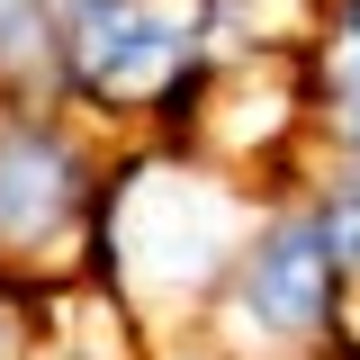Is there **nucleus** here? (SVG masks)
<instances>
[{
    "label": "nucleus",
    "instance_id": "3",
    "mask_svg": "<svg viewBox=\"0 0 360 360\" xmlns=\"http://www.w3.org/2000/svg\"><path fill=\"white\" fill-rule=\"evenodd\" d=\"M342 333H352V279L333 262L307 189L288 180L262 198L189 352L198 360H333Z\"/></svg>",
    "mask_w": 360,
    "mask_h": 360
},
{
    "label": "nucleus",
    "instance_id": "2",
    "mask_svg": "<svg viewBox=\"0 0 360 360\" xmlns=\"http://www.w3.org/2000/svg\"><path fill=\"white\" fill-rule=\"evenodd\" d=\"M243 37L234 0H45L37 90L108 144L180 135Z\"/></svg>",
    "mask_w": 360,
    "mask_h": 360
},
{
    "label": "nucleus",
    "instance_id": "7",
    "mask_svg": "<svg viewBox=\"0 0 360 360\" xmlns=\"http://www.w3.org/2000/svg\"><path fill=\"white\" fill-rule=\"evenodd\" d=\"M45 72V0H0V90H37Z\"/></svg>",
    "mask_w": 360,
    "mask_h": 360
},
{
    "label": "nucleus",
    "instance_id": "5",
    "mask_svg": "<svg viewBox=\"0 0 360 360\" xmlns=\"http://www.w3.org/2000/svg\"><path fill=\"white\" fill-rule=\"evenodd\" d=\"M307 99H315V153L360 162V0H315L307 18Z\"/></svg>",
    "mask_w": 360,
    "mask_h": 360
},
{
    "label": "nucleus",
    "instance_id": "6",
    "mask_svg": "<svg viewBox=\"0 0 360 360\" xmlns=\"http://www.w3.org/2000/svg\"><path fill=\"white\" fill-rule=\"evenodd\" d=\"M63 288L72 279H37V270L0 262V360H45V342L63 333Z\"/></svg>",
    "mask_w": 360,
    "mask_h": 360
},
{
    "label": "nucleus",
    "instance_id": "4",
    "mask_svg": "<svg viewBox=\"0 0 360 360\" xmlns=\"http://www.w3.org/2000/svg\"><path fill=\"white\" fill-rule=\"evenodd\" d=\"M108 135L45 90H0V262L37 279H82V234L108 180Z\"/></svg>",
    "mask_w": 360,
    "mask_h": 360
},
{
    "label": "nucleus",
    "instance_id": "1",
    "mask_svg": "<svg viewBox=\"0 0 360 360\" xmlns=\"http://www.w3.org/2000/svg\"><path fill=\"white\" fill-rule=\"evenodd\" d=\"M262 198V180L207 162L198 144H172V135L117 144L82 234V288L117 307L144 342H172V333L198 342Z\"/></svg>",
    "mask_w": 360,
    "mask_h": 360
}]
</instances>
